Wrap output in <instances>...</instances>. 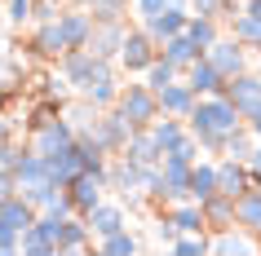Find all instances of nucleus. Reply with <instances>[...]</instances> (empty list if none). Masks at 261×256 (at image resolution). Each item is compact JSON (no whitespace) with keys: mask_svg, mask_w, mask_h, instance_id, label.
<instances>
[{"mask_svg":"<svg viewBox=\"0 0 261 256\" xmlns=\"http://www.w3.org/2000/svg\"><path fill=\"white\" fill-rule=\"evenodd\" d=\"M244 124V115H239V106H234L226 93H208L195 102L191 110V133L199 137V146L208 150V155H221L226 150V133H234Z\"/></svg>","mask_w":261,"mask_h":256,"instance_id":"1","label":"nucleus"},{"mask_svg":"<svg viewBox=\"0 0 261 256\" xmlns=\"http://www.w3.org/2000/svg\"><path fill=\"white\" fill-rule=\"evenodd\" d=\"M115 110H120L133 128H151V124L160 120V93H155L146 80H142V84H120Z\"/></svg>","mask_w":261,"mask_h":256,"instance_id":"2","label":"nucleus"},{"mask_svg":"<svg viewBox=\"0 0 261 256\" xmlns=\"http://www.w3.org/2000/svg\"><path fill=\"white\" fill-rule=\"evenodd\" d=\"M155 58H160V44L151 40V31L146 27H128L124 49H120V67L128 71V75H146Z\"/></svg>","mask_w":261,"mask_h":256,"instance_id":"3","label":"nucleus"},{"mask_svg":"<svg viewBox=\"0 0 261 256\" xmlns=\"http://www.w3.org/2000/svg\"><path fill=\"white\" fill-rule=\"evenodd\" d=\"M102 67H107V58H97L89 44H84V49H67V53L58 58V75H62V80H67L75 93H80V89L93 80Z\"/></svg>","mask_w":261,"mask_h":256,"instance_id":"4","label":"nucleus"},{"mask_svg":"<svg viewBox=\"0 0 261 256\" xmlns=\"http://www.w3.org/2000/svg\"><path fill=\"white\" fill-rule=\"evenodd\" d=\"M248 53H252V49H248L244 40H234V36H217V40L204 49V58L226 75V80H234L239 71H248Z\"/></svg>","mask_w":261,"mask_h":256,"instance_id":"5","label":"nucleus"},{"mask_svg":"<svg viewBox=\"0 0 261 256\" xmlns=\"http://www.w3.org/2000/svg\"><path fill=\"white\" fill-rule=\"evenodd\" d=\"M93 27H97V18L89 9H62L58 14V36H62L67 49H84V44L93 40Z\"/></svg>","mask_w":261,"mask_h":256,"instance_id":"6","label":"nucleus"},{"mask_svg":"<svg viewBox=\"0 0 261 256\" xmlns=\"http://www.w3.org/2000/svg\"><path fill=\"white\" fill-rule=\"evenodd\" d=\"M221 93L230 97L234 106H239V115L248 120V115L261 106V75H257V71H239L234 80H226V89H221Z\"/></svg>","mask_w":261,"mask_h":256,"instance_id":"7","label":"nucleus"},{"mask_svg":"<svg viewBox=\"0 0 261 256\" xmlns=\"http://www.w3.org/2000/svg\"><path fill=\"white\" fill-rule=\"evenodd\" d=\"M71 141H75V128H71L67 115H58V120H49L44 128L31 133V150H40V155H58V150H67Z\"/></svg>","mask_w":261,"mask_h":256,"instance_id":"8","label":"nucleus"},{"mask_svg":"<svg viewBox=\"0 0 261 256\" xmlns=\"http://www.w3.org/2000/svg\"><path fill=\"white\" fill-rule=\"evenodd\" d=\"M128 137H133V124L124 120V115H120L115 106L97 115V146H107L111 155H120V150L128 146Z\"/></svg>","mask_w":261,"mask_h":256,"instance_id":"9","label":"nucleus"},{"mask_svg":"<svg viewBox=\"0 0 261 256\" xmlns=\"http://www.w3.org/2000/svg\"><path fill=\"white\" fill-rule=\"evenodd\" d=\"M186 22H191V5H168L164 14H155V18H142V27L151 31V40H155V44H164L168 36L186 31Z\"/></svg>","mask_w":261,"mask_h":256,"instance_id":"10","label":"nucleus"},{"mask_svg":"<svg viewBox=\"0 0 261 256\" xmlns=\"http://www.w3.org/2000/svg\"><path fill=\"white\" fill-rule=\"evenodd\" d=\"M124 36H128L124 18H115V22H97V27H93V40H89V49H93L97 58H107V62H120Z\"/></svg>","mask_w":261,"mask_h":256,"instance_id":"11","label":"nucleus"},{"mask_svg":"<svg viewBox=\"0 0 261 256\" xmlns=\"http://www.w3.org/2000/svg\"><path fill=\"white\" fill-rule=\"evenodd\" d=\"M89 243H93L89 216H80V212L62 216V225H58V252H89Z\"/></svg>","mask_w":261,"mask_h":256,"instance_id":"12","label":"nucleus"},{"mask_svg":"<svg viewBox=\"0 0 261 256\" xmlns=\"http://www.w3.org/2000/svg\"><path fill=\"white\" fill-rule=\"evenodd\" d=\"M195 102H199V93H195L186 80H173L160 89V115H181V120H191Z\"/></svg>","mask_w":261,"mask_h":256,"instance_id":"13","label":"nucleus"},{"mask_svg":"<svg viewBox=\"0 0 261 256\" xmlns=\"http://www.w3.org/2000/svg\"><path fill=\"white\" fill-rule=\"evenodd\" d=\"M27 49H31V58H40V62H58V58L67 53V44H62V36H58V18L54 22H36Z\"/></svg>","mask_w":261,"mask_h":256,"instance_id":"14","label":"nucleus"},{"mask_svg":"<svg viewBox=\"0 0 261 256\" xmlns=\"http://www.w3.org/2000/svg\"><path fill=\"white\" fill-rule=\"evenodd\" d=\"M102 190H107V181H102L97 173H80V177L67 186V194H71V203H75V212L89 216L97 203H102Z\"/></svg>","mask_w":261,"mask_h":256,"instance_id":"15","label":"nucleus"},{"mask_svg":"<svg viewBox=\"0 0 261 256\" xmlns=\"http://www.w3.org/2000/svg\"><path fill=\"white\" fill-rule=\"evenodd\" d=\"M80 97H89L97 110H111V106H115V97H120V80H115V67L107 62V67H102L93 80L80 89Z\"/></svg>","mask_w":261,"mask_h":256,"instance_id":"16","label":"nucleus"},{"mask_svg":"<svg viewBox=\"0 0 261 256\" xmlns=\"http://www.w3.org/2000/svg\"><path fill=\"white\" fill-rule=\"evenodd\" d=\"M36 221H40V208H36V203H27L22 194H14V199L0 203V225H5V230H14V234H27Z\"/></svg>","mask_w":261,"mask_h":256,"instance_id":"17","label":"nucleus"},{"mask_svg":"<svg viewBox=\"0 0 261 256\" xmlns=\"http://www.w3.org/2000/svg\"><path fill=\"white\" fill-rule=\"evenodd\" d=\"M120 155H128L133 163H146V168H160V163H164V150H160V141H155L151 128H133V137H128V146H124Z\"/></svg>","mask_w":261,"mask_h":256,"instance_id":"18","label":"nucleus"},{"mask_svg":"<svg viewBox=\"0 0 261 256\" xmlns=\"http://www.w3.org/2000/svg\"><path fill=\"white\" fill-rule=\"evenodd\" d=\"M257 181H252V173H248V163H239V159H217V190H226V194H244V190H252Z\"/></svg>","mask_w":261,"mask_h":256,"instance_id":"19","label":"nucleus"},{"mask_svg":"<svg viewBox=\"0 0 261 256\" xmlns=\"http://www.w3.org/2000/svg\"><path fill=\"white\" fill-rule=\"evenodd\" d=\"M186 84H191L199 97H208V93H221V89H226V75H221L208 58H195L191 67H186Z\"/></svg>","mask_w":261,"mask_h":256,"instance_id":"20","label":"nucleus"},{"mask_svg":"<svg viewBox=\"0 0 261 256\" xmlns=\"http://www.w3.org/2000/svg\"><path fill=\"white\" fill-rule=\"evenodd\" d=\"M89 225H93V239H107L115 230H128V216H124V203H97L93 212H89Z\"/></svg>","mask_w":261,"mask_h":256,"instance_id":"21","label":"nucleus"},{"mask_svg":"<svg viewBox=\"0 0 261 256\" xmlns=\"http://www.w3.org/2000/svg\"><path fill=\"white\" fill-rule=\"evenodd\" d=\"M199 208H204V221H208V230H213V234H217V230H230V225H234V194H226V190L208 194Z\"/></svg>","mask_w":261,"mask_h":256,"instance_id":"22","label":"nucleus"},{"mask_svg":"<svg viewBox=\"0 0 261 256\" xmlns=\"http://www.w3.org/2000/svg\"><path fill=\"white\" fill-rule=\"evenodd\" d=\"M49 173H54L58 186H71L75 177L84 173V159H80V141H71L67 150H58V155H49Z\"/></svg>","mask_w":261,"mask_h":256,"instance_id":"23","label":"nucleus"},{"mask_svg":"<svg viewBox=\"0 0 261 256\" xmlns=\"http://www.w3.org/2000/svg\"><path fill=\"white\" fill-rule=\"evenodd\" d=\"M168 221L181 230V234H199V230H208L204 221V208H199V199H181V203H168Z\"/></svg>","mask_w":261,"mask_h":256,"instance_id":"24","label":"nucleus"},{"mask_svg":"<svg viewBox=\"0 0 261 256\" xmlns=\"http://www.w3.org/2000/svg\"><path fill=\"white\" fill-rule=\"evenodd\" d=\"M151 133H155V141H160V150H177L186 137H191V124H181V115H160V120L151 124Z\"/></svg>","mask_w":261,"mask_h":256,"instance_id":"25","label":"nucleus"},{"mask_svg":"<svg viewBox=\"0 0 261 256\" xmlns=\"http://www.w3.org/2000/svg\"><path fill=\"white\" fill-rule=\"evenodd\" d=\"M160 53H164L168 62H177V67L186 71V67L195 62V58H204V49H199V44L191 40V31H177V36H168V40L160 44Z\"/></svg>","mask_w":261,"mask_h":256,"instance_id":"26","label":"nucleus"},{"mask_svg":"<svg viewBox=\"0 0 261 256\" xmlns=\"http://www.w3.org/2000/svg\"><path fill=\"white\" fill-rule=\"evenodd\" d=\"M234 225L252 230V234H257V230H261V186L244 190V194L234 199Z\"/></svg>","mask_w":261,"mask_h":256,"instance_id":"27","label":"nucleus"},{"mask_svg":"<svg viewBox=\"0 0 261 256\" xmlns=\"http://www.w3.org/2000/svg\"><path fill=\"white\" fill-rule=\"evenodd\" d=\"M257 141H261V137L252 133L248 124H239L234 133H226V150H221V155H230V159L248 163V159H252V150H257Z\"/></svg>","mask_w":261,"mask_h":256,"instance_id":"28","label":"nucleus"},{"mask_svg":"<svg viewBox=\"0 0 261 256\" xmlns=\"http://www.w3.org/2000/svg\"><path fill=\"white\" fill-rule=\"evenodd\" d=\"M208 194H217V163H213V159H199L191 168V199L204 203Z\"/></svg>","mask_w":261,"mask_h":256,"instance_id":"29","label":"nucleus"},{"mask_svg":"<svg viewBox=\"0 0 261 256\" xmlns=\"http://www.w3.org/2000/svg\"><path fill=\"white\" fill-rule=\"evenodd\" d=\"M186 31H191V40L199 44V49H208V44H213V40L221 36V27H217V18H213V14H191Z\"/></svg>","mask_w":261,"mask_h":256,"instance_id":"30","label":"nucleus"},{"mask_svg":"<svg viewBox=\"0 0 261 256\" xmlns=\"http://www.w3.org/2000/svg\"><path fill=\"white\" fill-rule=\"evenodd\" d=\"M142 80H146V84H151V89H155V93H160V89H164V84L181 80V67H177V62H168V58L160 53V58H155V62H151V71H146V75H142Z\"/></svg>","mask_w":261,"mask_h":256,"instance_id":"31","label":"nucleus"},{"mask_svg":"<svg viewBox=\"0 0 261 256\" xmlns=\"http://www.w3.org/2000/svg\"><path fill=\"white\" fill-rule=\"evenodd\" d=\"M97 247H102L107 256H133L142 243L133 239V230H115V234H107V239H97Z\"/></svg>","mask_w":261,"mask_h":256,"instance_id":"32","label":"nucleus"},{"mask_svg":"<svg viewBox=\"0 0 261 256\" xmlns=\"http://www.w3.org/2000/svg\"><path fill=\"white\" fill-rule=\"evenodd\" d=\"M22 252H27V256H58V243L49 239L40 225H31L27 234H22Z\"/></svg>","mask_w":261,"mask_h":256,"instance_id":"33","label":"nucleus"},{"mask_svg":"<svg viewBox=\"0 0 261 256\" xmlns=\"http://www.w3.org/2000/svg\"><path fill=\"white\" fill-rule=\"evenodd\" d=\"M84 9H89L97 22H115V18L128 14V0H84Z\"/></svg>","mask_w":261,"mask_h":256,"instance_id":"34","label":"nucleus"},{"mask_svg":"<svg viewBox=\"0 0 261 256\" xmlns=\"http://www.w3.org/2000/svg\"><path fill=\"white\" fill-rule=\"evenodd\" d=\"M5 22H9V27L36 22V0H5Z\"/></svg>","mask_w":261,"mask_h":256,"instance_id":"35","label":"nucleus"},{"mask_svg":"<svg viewBox=\"0 0 261 256\" xmlns=\"http://www.w3.org/2000/svg\"><path fill=\"white\" fill-rule=\"evenodd\" d=\"M173 252L177 256H204V252H213V239H204V230L199 234H177L173 239Z\"/></svg>","mask_w":261,"mask_h":256,"instance_id":"36","label":"nucleus"},{"mask_svg":"<svg viewBox=\"0 0 261 256\" xmlns=\"http://www.w3.org/2000/svg\"><path fill=\"white\" fill-rule=\"evenodd\" d=\"M27 159V146H18L14 137H5V141H0V168H14L18 173V163Z\"/></svg>","mask_w":261,"mask_h":256,"instance_id":"37","label":"nucleus"},{"mask_svg":"<svg viewBox=\"0 0 261 256\" xmlns=\"http://www.w3.org/2000/svg\"><path fill=\"white\" fill-rule=\"evenodd\" d=\"M168 5H173V0H133V14L138 18H155V14H164Z\"/></svg>","mask_w":261,"mask_h":256,"instance_id":"38","label":"nucleus"},{"mask_svg":"<svg viewBox=\"0 0 261 256\" xmlns=\"http://www.w3.org/2000/svg\"><path fill=\"white\" fill-rule=\"evenodd\" d=\"M14 194H18V173L14 168H0V203L14 199Z\"/></svg>","mask_w":261,"mask_h":256,"instance_id":"39","label":"nucleus"},{"mask_svg":"<svg viewBox=\"0 0 261 256\" xmlns=\"http://www.w3.org/2000/svg\"><path fill=\"white\" fill-rule=\"evenodd\" d=\"M58 14H62V9H58V0H36V22H54Z\"/></svg>","mask_w":261,"mask_h":256,"instance_id":"40","label":"nucleus"},{"mask_svg":"<svg viewBox=\"0 0 261 256\" xmlns=\"http://www.w3.org/2000/svg\"><path fill=\"white\" fill-rule=\"evenodd\" d=\"M0 252H22V234H14V230L0 225Z\"/></svg>","mask_w":261,"mask_h":256,"instance_id":"41","label":"nucleus"},{"mask_svg":"<svg viewBox=\"0 0 261 256\" xmlns=\"http://www.w3.org/2000/svg\"><path fill=\"white\" fill-rule=\"evenodd\" d=\"M217 5L221 0H191V14H213L217 18Z\"/></svg>","mask_w":261,"mask_h":256,"instance_id":"42","label":"nucleus"},{"mask_svg":"<svg viewBox=\"0 0 261 256\" xmlns=\"http://www.w3.org/2000/svg\"><path fill=\"white\" fill-rule=\"evenodd\" d=\"M248 173H252V181L261 186V141H257V150H252V159H248Z\"/></svg>","mask_w":261,"mask_h":256,"instance_id":"43","label":"nucleus"},{"mask_svg":"<svg viewBox=\"0 0 261 256\" xmlns=\"http://www.w3.org/2000/svg\"><path fill=\"white\" fill-rule=\"evenodd\" d=\"M244 124H248V128H252V133H257V137H261V106H257V110H252V115H248V120H244Z\"/></svg>","mask_w":261,"mask_h":256,"instance_id":"44","label":"nucleus"},{"mask_svg":"<svg viewBox=\"0 0 261 256\" xmlns=\"http://www.w3.org/2000/svg\"><path fill=\"white\" fill-rule=\"evenodd\" d=\"M9 133H14V120H5V115H0V141H5Z\"/></svg>","mask_w":261,"mask_h":256,"instance_id":"45","label":"nucleus"},{"mask_svg":"<svg viewBox=\"0 0 261 256\" xmlns=\"http://www.w3.org/2000/svg\"><path fill=\"white\" fill-rule=\"evenodd\" d=\"M5 102H9V93H5V89H0V115H5Z\"/></svg>","mask_w":261,"mask_h":256,"instance_id":"46","label":"nucleus"},{"mask_svg":"<svg viewBox=\"0 0 261 256\" xmlns=\"http://www.w3.org/2000/svg\"><path fill=\"white\" fill-rule=\"evenodd\" d=\"M252 53H257V58H261V44H252Z\"/></svg>","mask_w":261,"mask_h":256,"instance_id":"47","label":"nucleus"},{"mask_svg":"<svg viewBox=\"0 0 261 256\" xmlns=\"http://www.w3.org/2000/svg\"><path fill=\"white\" fill-rule=\"evenodd\" d=\"M173 5H191V0H173Z\"/></svg>","mask_w":261,"mask_h":256,"instance_id":"48","label":"nucleus"},{"mask_svg":"<svg viewBox=\"0 0 261 256\" xmlns=\"http://www.w3.org/2000/svg\"><path fill=\"white\" fill-rule=\"evenodd\" d=\"M257 239H261V230H257Z\"/></svg>","mask_w":261,"mask_h":256,"instance_id":"49","label":"nucleus"},{"mask_svg":"<svg viewBox=\"0 0 261 256\" xmlns=\"http://www.w3.org/2000/svg\"><path fill=\"white\" fill-rule=\"evenodd\" d=\"M0 53H5V49H0Z\"/></svg>","mask_w":261,"mask_h":256,"instance_id":"50","label":"nucleus"}]
</instances>
